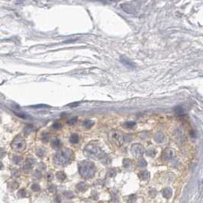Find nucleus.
Listing matches in <instances>:
<instances>
[{
	"label": "nucleus",
	"instance_id": "1",
	"mask_svg": "<svg viewBox=\"0 0 203 203\" xmlns=\"http://www.w3.org/2000/svg\"><path fill=\"white\" fill-rule=\"evenodd\" d=\"M79 172L83 177L86 179L91 178L94 176L95 172V165L90 161H82L79 163Z\"/></svg>",
	"mask_w": 203,
	"mask_h": 203
},
{
	"label": "nucleus",
	"instance_id": "2",
	"mask_svg": "<svg viewBox=\"0 0 203 203\" xmlns=\"http://www.w3.org/2000/svg\"><path fill=\"white\" fill-rule=\"evenodd\" d=\"M73 156V150L69 148H65L56 153L54 157V161L60 165H64L68 163Z\"/></svg>",
	"mask_w": 203,
	"mask_h": 203
},
{
	"label": "nucleus",
	"instance_id": "3",
	"mask_svg": "<svg viewBox=\"0 0 203 203\" xmlns=\"http://www.w3.org/2000/svg\"><path fill=\"white\" fill-rule=\"evenodd\" d=\"M84 153L86 157H89L92 159H95V160L102 158L104 155L102 150L98 146L92 144H89L85 147Z\"/></svg>",
	"mask_w": 203,
	"mask_h": 203
},
{
	"label": "nucleus",
	"instance_id": "4",
	"mask_svg": "<svg viewBox=\"0 0 203 203\" xmlns=\"http://www.w3.org/2000/svg\"><path fill=\"white\" fill-rule=\"evenodd\" d=\"M109 139L112 144H115L117 147H121L124 142V135L121 131L118 130H113L109 132Z\"/></svg>",
	"mask_w": 203,
	"mask_h": 203
},
{
	"label": "nucleus",
	"instance_id": "5",
	"mask_svg": "<svg viewBox=\"0 0 203 203\" xmlns=\"http://www.w3.org/2000/svg\"><path fill=\"white\" fill-rule=\"evenodd\" d=\"M131 152L134 157L140 158L144 153V148L141 144H134L131 147Z\"/></svg>",
	"mask_w": 203,
	"mask_h": 203
},
{
	"label": "nucleus",
	"instance_id": "6",
	"mask_svg": "<svg viewBox=\"0 0 203 203\" xmlns=\"http://www.w3.org/2000/svg\"><path fill=\"white\" fill-rule=\"evenodd\" d=\"M174 155H175L174 150L171 149V148H167L163 152L162 158L165 161H170V160H172L173 158Z\"/></svg>",
	"mask_w": 203,
	"mask_h": 203
},
{
	"label": "nucleus",
	"instance_id": "7",
	"mask_svg": "<svg viewBox=\"0 0 203 203\" xmlns=\"http://www.w3.org/2000/svg\"><path fill=\"white\" fill-rule=\"evenodd\" d=\"M162 193H163V196L165 198H167L168 199V198H170L171 197L173 192H172V189L170 188H166V189H164L163 190Z\"/></svg>",
	"mask_w": 203,
	"mask_h": 203
},
{
	"label": "nucleus",
	"instance_id": "8",
	"mask_svg": "<svg viewBox=\"0 0 203 203\" xmlns=\"http://www.w3.org/2000/svg\"><path fill=\"white\" fill-rule=\"evenodd\" d=\"M139 177L141 178V179L142 180H147L150 177V173L147 171V170H144V171H141L140 173H139Z\"/></svg>",
	"mask_w": 203,
	"mask_h": 203
},
{
	"label": "nucleus",
	"instance_id": "9",
	"mask_svg": "<svg viewBox=\"0 0 203 203\" xmlns=\"http://www.w3.org/2000/svg\"><path fill=\"white\" fill-rule=\"evenodd\" d=\"M136 125V123L134 121H126L124 124H123V127L124 128H127V129H131V128H134Z\"/></svg>",
	"mask_w": 203,
	"mask_h": 203
},
{
	"label": "nucleus",
	"instance_id": "10",
	"mask_svg": "<svg viewBox=\"0 0 203 203\" xmlns=\"http://www.w3.org/2000/svg\"><path fill=\"white\" fill-rule=\"evenodd\" d=\"M164 135L162 134V133H157L155 137H154V139H155V141L157 142V143H162L164 141Z\"/></svg>",
	"mask_w": 203,
	"mask_h": 203
},
{
	"label": "nucleus",
	"instance_id": "11",
	"mask_svg": "<svg viewBox=\"0 0 203 203\" xmlns=\"http://www.w3.org/2000/svg\"><path fill=\"white\" fill-rule=\"evenodd\" d=\"M123 167L125 169H130L132 167V162L130 159H124L123 160Z\"/></svg>",
	"mask_w": 203,
	"mask_h": 203
},
{
	"label": "nucleus",
	"instance_id": "12",
	"mask_svg": "<svg viewBox=\"0 0 203 203\" xmlns=\"http://www.w3.org/2000/svg\"><path fill=\"white\" fill-rule=\"evenodd\" d=\"M70 141L72 144H76V143H78V141H79V136H78V134H71V136L70 138Z\"/></svg>",
	"mask_w": 203,
	"mask_h": 203
},
{
	"label": "nucleus",
	"instance_id": "13",
	"mask_svg": "<svg viewBox=\"0 0 203 203\" xmlns=\"http://www.w3.org/2000/svg\"><path fill=\"white\" fill-rule=\"evenodd\" d=\"M146 153H147V155L148 157H154V156L156 155V150H155L154 148H153V147H150V148H148V149L147 150Z\"/></svg>",
	"mask_w": 203,
	"mask_h": 203
},
{
	"label": "nucleus",
	"instance_id": "14",
	"mask_svg": "<svg viewBox=\"0 0 203 203\" xmlns=\"http://www.w3.org/2000/svg\"><path fill=\"white\" fill-rule=\"evenodd\" d=\"M76 189L80 191V192H84L85 190H86L87 186L86 185L84 182H80L76 186Z\"/></svg>",
	"mask_w": 203,
	"mask_h": 203
},
{
	"label": "nucleus",
	"instance_id": "15",
	"mask_svg": "<svg viewBox=\"0 0 203 203\" xmlns=\"http://www.w3.org/2000/svg\"><path fill=\"white\" fill-rule=\"evenodd\" d=\"M174 112H175V113H176L177 115H182L184 114V109H183L182 107H181V106H177V107H176L175 109H174Z\"/></svg>",
	"mask_w": 203,
	"mask_h": 203
},
{
	"label": "nucleus",
	"instance_id": "16",
	"mask_svg": "<svg viewBox=\"0 0 203 203\" xmlns=\"http://www.w3.org/2000/svg\"><path fill=\"white\" fill-rule=\"evenodd\" d=\"M51 145H52V146H53V147H54V148H55V149H58V148H60V146H61V142H60V139H54V140L52 141Z\"/></svg>",
	"mask_w": 203,
	"mask_h": 203
},
{
	"label": "nucleus",
	"instance_id": "17",
	"mask_svg": "<svg viewBox=\"0 0 203 203\" xmlns=\"http://www.w3.org/2000/svg\"><path fill=\"white\" fill-rule=\"evenodd\" d=\"M147 162H146V160H145L144 159H140L138 161V167H141V168H143V167H147Z\"/></svg>",
	"mask_w": 203,
	"mask_h": 203
},
{
	"label": "nucleus",
	"instance_id": "18",
	"mask_svg": "<svg viewBox=\"0 0 203 203\" xmlns=\"http://www.w3.org/2000/svg\"><path fill=\"white\" fill-rule=\"evenodd\" d=\"M93 124H94V122L90 120H86L83 122V126L86 128H90Z\"/></svg>",
	"mask_w": 203,
	"mask_h": 203
},
{
	"label": "nucleus",
	"instance_id": "19",
	"mask_svg": "<svg viewBox=\"0 0 203 203\" xmlns=\"http://www.w3.org/2000/svg\"><path fill=\"white\" fill-rule=\"evenodd\" d=\"M137 199V196L136 195H131L128 196L127 199V202L128 203H133Z\"/></svg>",
	"mask_w": 203,
	"mask_h": 203
},
{
	"label": "nucleus",
	"instance_id": "20",
	"mask_svg": "<svg viewBox=\"0 0 203 203\" xmlns=\"http://www.w3.org/2000/svg\"><path fill=\"white\" fill-rule=\"evenodd\" d=\"M56 176H57L58 179H60L61 181H63L66 179V174L63 172H58L56 174Z\"/></svg>",
	"mask_w": 203,
	"mask_h": 203
},
{
	"label": "nucleus",
	"instance_id": "21",
	"mask_svg": "<svg viewBox=\"0 0 203 203\" xmlns=\"http://www.w3.org/2000/svg\"><path fill=\"white\" fill-rule=\"evenodd\" d=\"M18 197H20V198H24V197H25V196H26V192H25V189H20V190L18 191Z\"/></svg>",
	"mask_w": 203,
	"mask_h": 203
},
{
	"label": "nucleus",
	"instance_id": "22",
	"mask_svg": "<svg viewBox=\"0 0 203 203\" xmlns=\"http://www.w3.org/2000/svg\"><path fill=\"white\" fill-rule=\"evenodd\" d=\"M63 195L66 197V198H73L74 196V193L73 192H70V191H66L65 192H63Z\"/></svg>",
	"mask_w": 203,
	"mask_h": 203
},
{
	"label": "nucleus",
	"instance_id": "23",
	"mask_svg": "<svg viewBox=\"0 0 203 203\" xmlns=\"http://www.w3.org/2000/svg\"><path fill=\"white\" fill-rule=\"evenodd\" d=\"M31 189H32L33 191H34V192H37V191H39V190L41 189V188H40V186H39L38 184L34 183V184H33V185L31 186Z\"/></svg>",
	"mask_w": 203,
	"mask_h": 203
},
{
	"label": "nucleus",
	"instance_id": "24",
	"mask_svg": "<svg viewBox=\"0 0 203 203\" xmlns=\"http://www.w3.org/2000/svg\"><path fill=\"white\" fill-rule=\"evenodd\" d=\"M76 121H77V118H76V117H73L72 118H70V119L68 120L67 123H68L69 124H74L76 122Z\"/></svg>",
	"mask_w": 203,
	"mask_h": 203
},
{
	"label": "nucleus",
	"instance_id": "25",
	"mask_svg": "<svg viewBox=\"0 0 203 203\" xmlns=\"http://www.w3.org/2000/svg\"><path fill=\"white\" fill-rule=\"evenodd\" d=\"M48 190H49V192H55L57 191V186H54V185H51V186H49Z\"/></svg>",
	"mask_w": 203,
	"mask_h": 203
},
{
	"label": "nucleus",
	"instance_id": "26",
	"mask_svg": "<svg viewBox=\"0 0 203 203\" xmlns=\"http://www.w3.org/2000/svg\"><path fill=\"white\" fill-rule=\"evenodd\" d=\"M156 195H157V191H156V189H153L150 190V192H149V196H150V197L153 198V197L156 196Z\"/></svg>",
	"mask_w": 203,
	"mask_h": 203
},
{
	"label": "nucleus",
	"instance_id": "27",
	"mask_svg": "<svg viewBox=\"0 0 203 203\" xmlns=\"http://www.w3.org/2000/svg\"><path fill=\"white\" fill-rule=\"evenodd\" d=\"M31 167H32V163L30 162H28L25 166V170H30L31 169Z\"/></svg>",
	"mask_w": 203,
	"mask_h": 203
},
{
	"label": "nucleus",
	"instance_id": "28",
	"mask_svg": "<svg viewBox=\"0 0 203 203\" xmlns=\"http://www.w3.org/2000/svg\"><path fill=\"white\" fill-rule=\"evenodd\" d=\"M109 176L110 177H115L116 176V171L115 170H110L109 172Z\"/></svg>",
	"mask_w": 203,
	"mask_h": 203
},
{
	"label": "nucleus",
	"instance_id": "29",
	"mask_svg": "<svg viewBox=\"0 0 203 203\" xmlns=\"http://www.w3.org/2000/svg\"><path fill=\"white\" fill-rule=\"evenodd\" d=\"M54 128H57V129H60L61 127H62V125H61V123L60 122H58V121H56L54 124Z\"/></svg>",
	"mask_w": 203,
	"mask_h": 203
},
{
	"label": "nucleus",
	"instance_id": "30",
	"mask_svg": "<svg viewBox=\"0 0 203 203\" xmlns=\"http://www.w3.org/2000/svg\"><path fill=\"white\" fill-rule=\"evenodd\" d=\"M34 177L35 178V179H40L41 177V173L40 172H36L35 173V174L34 175Z\"/></svg>",
	"mask_w": 203,
	"mask_h": 203
},
{
	"label": "nucleus",
	"instance_id": "31",
	"mask_svg": "<svg viewBox=\"0 0 203 203\" xmlns=\"http://www.w3.org/2000/svg\"><path fill=\"white\" fill-rule=\"evenodd\" d=\"M55 202L56 203H60L61 202V197L60 196H57L55 198Z\"/></svg>",
	"mask_w": 203,
	"mask_h": 203
},
{
	"label": "nucleus",
	"instance_id": "32",
	"mask_svg": "<svg viewBox=\"0 0 203 203\" xmlns=\"http://www.w3.org/2000/svg\"><path fill=\"white\" fill-rule=\"evenodd\" d=\"M53 174L52 173H48V175H47V180L48 181H51L52 179H53Z\"/></svg>",
	"mask_w": 203,
	"mask_h": 203
},
{
	"label": "nucleus",
	"instance_id": "33",
	"mask_svg": "<svg viewBox=\"0 0 203 203\" xmlns=\"http://www.w3.org/2000/svg\"><path fill=\"white\" fill-rule=\"evenodd\" d=\"M44 154V152H43L41 150H40L37 151V155H38L39 157H43Z\"/></svg>",
	"mask_w": 203,
	"mask_h": 203
},
{
	"label": "nucleus",
	"instance_id": "34",
	"mask_svg": "<svg viewBox=\"0 0 203 203\" xmlns=\"http://www.w3.org/2000/svg\"><path fill=\"white\" fill-rule=\"evenodd\" d=\"M79 105V102H74V103H73V104H70V105H68V106H70V107H73V106H76V105Z\"/></svg>",
	"mask_w": 203,
	"mask_h": 203
},
{
	"label": "nucleus",
	"instance_id": "35",
	"mask_svg": "<svg viewBox=\"0 0 203 203\" xmlns=\"http://www.w3.org/2000/svg\"><path fill=\"white\" fill-rule=\"evenodd\" d=\"M34 108H43V107H47V105H35V106H33Z\"/></svg>",
	"mask_w": 203,
	"mask_h": 203
},
{
	"label": "nucleus",
	"instance_id": "36",
	"mask_svg": "<svg viewBox=\"0 0 203 203\" xmlns=\"http://www.w3.org/2000/svg\"><path fill=\"white\" fill-rule=\"evenodd\" d=\"M41 169V170H44L45 169V166H44V164H43V163H41L40 165H39V169Z\"/></svg>",
	"mask_w": 203,
	"mask_h": 203
},
{
	"label": "nucleus",
	"instance_id": "37",
	"mask_svg": "<svg viewBox=\"0 0 203 203\" xmlns=\"http://www.w3.org/2000/svg\"><path fill=\"white\" fill-rule=\"evenodd\" d=\"M2 167V163H0V168Z\"/></svg>",
	"mask_w": 203,
	"mask_h": 203
}]
</instances>
